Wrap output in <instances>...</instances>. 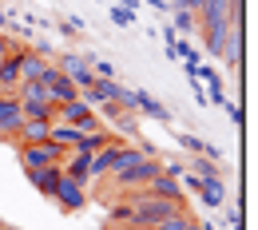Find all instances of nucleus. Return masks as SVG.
<instances>
[{
	"instance_id": "nucleus-23",
	"label": "nucleus",
	"mask_w": 258,
	"mask_h": 230,
	"mask_svg": "<svg viewBox=\"0 0 258 230\" xmlns=\"http://www.w3.org/2000/svg\"><path fill=\"white\" fill-rule=\"evenodd\" d=\"M8 52H12V36L0 28V56H8Z\"/></svg>"
},
{
	"instance_id": "nucleus-25",
	"label": "nucleus",
	"mask_w": 258,
	"mask_h": 230,
	"mask_svg": "<svg viewBox=\"0 0 258 230\" xmlns=\"http://www.w3.org/2000/svg\"><path fill=\"white\" fill-rule=\"evenodd\" d=\"M183 4H187V8H191V12H199V8H203V4H207V0H183Z\"/></svg>"
},
{
	"instance_id": "nucleus-10",
	"label": "nucleus",
	"mask_w": 258,
	"mask_h": 230,
	"mask_svg": "<svg viewBox=\"0 0 258 230\" xmlns=\"http://www.w3.org/2000/svg\"><path fill=\"white\" fill-rule=\"evenodd\" d=\"M223 60L230 71H238L242 67V24H230V32L223 40Z\"/></svg>"
},
{
	"instance_id": "nucleus-26",
	"label": "nucleus",
	"mask_w": 258,
	"mask_h": 230,
	"mask_svg": "<svg viewBox=\"0 0 258 230\" xmlns=\"http://www.w3.org/2000/svg\"><path fill=\"white\" fill-rule=\"evenodd\" d=\"M147 8H167V4L163 0H147Z\"/></svg>"
},
{
	"instance_id": "nucleus-5",
	"label": "nucleus",
	"mask_w": 258,
	"mask_h": 230,
	"mask_svg": "<svg viewBox=\"0 0 258 230\" xmlns=\"http://www.w3.org/2000/svg\"><path fill=\"white\" fill-rule=\"evenodd\" d=\"M20 123H24L20 99H16V96H4V92H0V139H16Z\"/></svg>"
},
{
	"instance_id": "nucleus-18",
	"label": "nucleus",
	"mask_w": 258,
	"mask_h": 230,
	"mask_svg": "<svg viewBox=\"0 0 258 230\" xmlns=\"http://www.w3.org/2000/svg\"><path fill=\"white\" fill-rule=\"evenodd\" d=\"M107 16H111V24H115V28H131V24H135V12H127L123 4H119V8L111 4V12H107Z\"/></svg>"
},
{
	"instance_id": "nucleus-7",
	"label": "nucleus",
	"mask_w": 258,
	"mask_h": 230,
	"mask_svg": "<svg viewBox=\"0 0 258 230\" xmlns=\"http://www.w3.org/2000/svg\"><path fill=\"white\" fill-rule=\"evenodd\" d=\"M64 179H76V183H84V187H92V155H84V151H68L64 163Z\"/></svg>"
},
{
	"instance_id": "nucleus-27",
	"label": "nucleus",
	"mask_w": 258,
	"mask_h": 230,
	"mask_svg": "<svg viewBox=\"0 0 258 230\" xmlns=\"http://www.w3.org/2000/svg\"><path fill=\"white\" fill-rule=\"evenodd\" d=\"M199 230H219V226L215 222H199Z\"/></svg>"
},
{
	"instance_id": "nucleus-1",
	"label": "nucleus",
	"mask_w": 258,
	"mask_h": 230,
	"mask_svg": "<svg viewBox=\"0 0 258 230\" xmlns=\"http://www.w3.org/2000/svg\"><path fill=\"white\" fill-rule=\"evenodd\" d=\"M159 171H163L159 159L151 155V159H139L135 167H123V171H115V175H107V179H111V187H115L119 195H127V191H143Z\"/></svg>"
},
{
	"instance_id": "nucleus-21",
	"label": "nucleus",
	"mask_w": 258,
	"mask_h": 230,
	"mask_svg": "<svg viewBox=\"0 0 258 230\" xmlns=\"http://www.w3.org/2000/svg\"><path fill=\"white\" fill-rule=\"evenodd\" d=\"M159 167H163V175H171V179L183 175V163H179V159H167V163H159Z\"/></svg>"
},
{
	"instance_id": "nucleus-12",
	"label": "nucleus",
	"mask_w": 258,
	"mask_h": 230,
	"mask_svg": "<svg viewBox=\"0 0 258 230\" xmlns=\"http://www.w3.org/2000/svg\"><path fill=\"white\" fill-rule=\"evenodd\" d=\"M48 67H52V60L36 56L32 48H20V80H44Z\"/></svg>"
},
{
	"instance_id": "nucleus-8",
	"label": "nucleus",
	"mask_w": 258,
	"mask_h": 230,
	"mask_svg": "<svg viewBox=\"0 0 258 230\" xmlns=\"http://www.w3.org/2000/svg\"><path fill=\"white\" fill-rule=\"evenodd\" d=\"M24 179H28L48 202H52V198H56V187H60V179H64V171H60V167H40V171H24Z\"/></svg>"
},
{
	"instance_id": "nucleus-3",
	"label": "nucleus",
	"mask_w": 258,
	"mask_h": 230,
	"mask_svg": "<svg viewBox=\"0 0 258 230\" xmlns=\"http://www.w3.org/2000/svg\"><path fill=\"white\" fill-rule=\"evenodd\" d=\"M56 119H60V123H72V127H80V131H103L99 111H96V107H88L84 99H72V103H64Z\"/></svg>"
},
{
	"instance_id": "nucleus-9",
	"label": "nucleus",
	"mask_w": 258,
	"mask_h": 230,
	"mask_svg": "<svg viewBox=\"0 0 258 230\" xmlns=\"http://www.w3.org/2000/svg\"><path fill=\"white\" fill-rule=\"evenodd\" d=\"M131 111L151 115V119H159V123H167V119H171V111H167L155 96H147V92H131Z\"/></svg>"
},
{
	"instance_id": "nucleus-20",
	"label": "nucleus",
	"mask_w": 258,
	"mask_h": 230,
	"mask_svg": "<svg viewBox=\"0 0 258 230\" xmlns=\"http://www.w3.org/2000/svg\"><path fill=\"white\" fill-rule=\"evenodd\" d=\"M32 52H36V56H44V60H52V56H56V48H52L48 40H36V44H32Z\"/></svg>"
},
{
	"instance_id": "nucleus-17",
	"label": "nucleus",
	"mask_w": 258,
	"mask_h": 230,
	"mask_svg": "<svg viewBox=\"0 0 258 230\" xmlns=\"http://www.w3.org/2000/svg\"><path fill=\"white\" fill-rule=\"evenodd\" d=\"M111 123H115V131H123V139H127V135H135V111H115Z\"/></svg>"
},
{
	"instance_id": "nucleus-6",
	"label": "nucleus",
	"mask_w": 258,
	"mask_h": 230,
	"mask_svg": "<svg viewBox=\"0 0 258 230\" xmlns=\"http://www.w3.org/2000/svg\"><path fill=\"white\" fill-rule=\"evenodd\" d=\"M20 48H24V44L12 40V52L0 56V92H4V96H12V92L20 88Z\"/></svg>"
},
{
	"instance_id": "nucleus-2",
	"label": "nucleus",
	"mask_w": 258,
	"mask_h": 230,
	"mask_svg": "<svg viewBox=\"0 0 258 230\" xmlns=\"http://www.w3.org/2000/svg\"><path fill=\"white\" fill-rule=\"evenodd\" d=\"M16 155H20L24 171H40V167H60L68 147H56V143H16Z\"/></svg>"
},
{
	"instance_id": "nucleus-16",
	"label": "nucleus",
	"mask_w": 258,
	"mask_h": 230,
	"mask_svg": "<svg viewBox=\"0 0 258 230\" xmlns=\"http://www.w3.org/2000/svg\"><path fill=\"white\" fill-rule=\"evenodd\" d=\"M167 8L175 12V24H171L175 32H195V28H199V16H195V12L183 4V0H175V4H167Z\"/></svg>"
},
{
	"instance_id": "nucleus-14",
	"label": "nucleus",
	"mask_w": 258,
	"mask_h": 230,
	"mask_svg": "<svg viewBox=\"0 0 258 230\" xmlns=\"http://www.w3.org/2000/svg\"><path fill=\"white\" fill-rule=\"evenodd\" d=\"M48 131H52L48 119H24L16 131V143H48Z\"/></svg>"
},
{
	"instance_id": "nucleus-22",
	"label": "nucleus",
	"mask_w": 258,
	"mask_h": 230,
	"mask_svg": "<svg viewBox=\"0 0 258 230\" xmlns=\"http://www.w3.org/2000/svg\"><path fill=\"white\" fill-rule=\"evenodd\" d=\"M226 226L238 230V226H242V214H238V210H226Z\"/></svg>"
},
{
	"instance_id": "nucleus-19",
	"label": "nucleus",
	"mask_w": 258,
	"mask_h": 230,
	"mask_svg": "<svg viewBox=\"0 0 258 230\" xmlns=\"http://www.w3.org/2000/svg\"><path fill=\"white\" fill-rule=\"evenodd\" d=\"M60 32L64 36H84V24H80V20H60Z\"/></svg>"
},
{
	"instance_id": "nucleus-11",
	"label": "nucleus",
	"mask_w": 258,
	"mask_h": 230,
	"mask_svg": "<svg viewBox=\"0 0 258 230\" xmlns=\"http://www.w3.org/2000/svg\"><path fill=\"white\" fill-rule=\"evenodd\" d=\"M147 195H155V198H171V202H183V187H179V179H171V175H155L147 187H143Z\"/></svg>"
},
{
	"instance_id": "nucleus-15",
	"label": "nucleus",
	"mask_w": 258,
	"mask_h": 230,
	"mask_svg": "<svg viewBox=\"0 0 258 230\" xmlns=\"http://www.w3.org/2000/svg\"><path fill=\"white\" fill-rule=\"evenodd\" d=\"M199 202L207 206V210H219L226 202V187H223V179H207L203 187H199Z\"/></svg>"
},
{
	"instance_id": "nucleus-28",
	"label": "nucleus",
	"mask_w": 258,
	"mask_h": 230,
	"mask_svg": "<svg viewBox=\"0 0 258 230\" xmlns=\"http://www.w3.org/2000/svg\"><path fill=\"white\" fill-rule=\"evenodd\" d=\"M0 230H16V226H0Z\"/></svg>"
},
{
	"instance_id": "nucleus-13",
	"label": "nucleus",
	"mask_w": 258,
	"mask_h": 230,
	"mask_svg": "<svg viewBox=\"0 0 258 230\" xmlns=\"http://www.w3.org/2000/svg\"><path fill=\"white\" fill-rule=\"evenodd\" d=\"M111 139H123V135H111L107 127H103V131H84L80 139H76V147H72V151H84V155H96V151H103V147H107Z\"/></svg>"
},
{
	"instance_id": "nucleus-4",
	"label": "nucleus",
	"mask_w": 258,
	"mask_h": 230,
	"mask_svg": "<svg viewBox=\"0 0 258 230\" xmlns=\"http://www.w3.org/2000/svg\"><path fill=\"white\" fill-rule=\"evenodd\" d=\"M52 202H60V210H68V214H80V210L92 202V195H88L84 183H76V179H60V187H56V198H52Z\"/></svg>"
},
{
	"instance_id": "nucleus-24",
	"label": "nucleus",
	"mask_w": 258,
	"mask_h": 230,
	"mask_svg": "<svg viewBox=\"0 0 258 230\" xmlns=\"http://www.w3.org/2000/svg\"><path fill=\"white\" fill-rule=\"evenodd\" d=\"M226 115H230V119H234V123L242 127V107H234V103H226Z\"/></svg>"
}]
</instances>
